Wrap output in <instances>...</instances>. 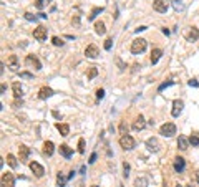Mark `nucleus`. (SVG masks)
Segmentation results:
<instances>
[{
	"label": "nucleus",
	"mask_w": 199,
	"mask_h": 187,
	"mask_svg": "<svg viewBox=\"0 0 199 187\" xmlns=\"http://www.w3.org/2000/svg\"><path fill=\"white\" fill-rule=\"evenodd\" d=\"M146 40L144 38H135L131 42V47H129V50H131V53L133 55H139V53H143V51L146 50Z\"/></svg>",
	"instance_id": "1"
},
{
	"label": "nucleus",
	"mask_w": 199,
	"mask_h": 187,
	"mask_svg": "<svg viewBox=\"0 0 199 187\" xmlns=\"http://www.w3.org/2000/svg\"><path fill=\"white\" fill-rule=\"evenodd\" d=\"M173 7H174V10H176V12H183L186 8V5H184L183 0H173Z\"/></svg>",
	"instance_id": "25"
},
{
	"label": "nucleus",
	"mask_w": 199,
	"mask_h": 187,
	"mask_svg": "<svg viewBox=\"0 0 199 187\" xmlns=\"http://www.w3.org/2000/svg\"><path fill=\"white\" fill-rule=\"evenodd\" d=\"M159 134H163L164 137H171L176 134V126L173 122H164L163 126L159 128Z\"/></svg>",
	"instance_id": "3"
},
{
	"label": "nucleus",
	"mask_w": 199,
	"mask_h": 187,
	"mask_svg": "<svg viewBox=\"0 0 199 187\" xmlns=\"http://www.w3.org/2000/svg\"><path fill=\"white\" fill-rule=\"evenodd\" d=\"M116 65H118V68H120L121 71H123V70L126 68V65H124L123 61H121V58H120V56H116Z\"/></svg>",
	"instance_id": "37"
},
{
	"label": "nucleus",
	"mask_w": 199,
	"mask_h": 187,
	"mask_svg": "<svg viewBox=\"0 0 199 187\" xmlns=\"http://www.w3.org/2000/svg\"><path fill=\"white\" fill-rule=\"evenodd\" d=\"M198 38H199V30L196 28V27H191L189 33L186 35V40H188V42H198Z\"/></svg>",
	"instance_id": "14"
},
{
	"label": "nucleus",
	"mask_w": 199,
	"mask_h": 187,
	"mask_svg": "<svg viewBox=\"0 0 199 187\" xmlns=\"http://www.w3.org/2000/svg\"><path fill=\"white\" fill-rule=\"evenodd\" d=\"M144 126H146V121H144V118L139 114L138 118H136V121L133 122V129H135V131H141V129H144Z\"/></svg>",
	"instance_id": "16"
},
{
	"label": "nucleus",
	"mask_w": 199,
	"mask_h": 187,
	"mask_svg": "<svg viewBox=\"0 0 199 187\" xmlns=\"http://www.w3.org/2000/svg\"><path fill=\"white\" fill-rule=\"evenodd\" d=\"M144 30H146V27H139V28H136V32L139 33V32H144Z\"/></svg>",
	"instance_id": "47"
},
{
	"label": "nucleus",
	"mask_w": 199,
	"mask_h": 187,
	"mask_svg": "<svg viewBox=\"0 0 199 187\" xmlns=\"http://www.w3.org/2000/svg\"><path fill=\"white\" fill-rule=\"evenodd\" d=\"M85 55H86V58H98V55H100V50H98V47L96 45H88L86 47V50H85Z\"/></svg>",
	"instance_id": "11"
},
{
	"label": "nucleus",
	"mask_w": 199,
	"mask_h": 187,
	"mask_svg": "<svg viewBox=\"0 0 199 187\" xmlns=\"http://www.w3.org/2000/svg\"><path fill=\"white\" fill-rule=\"evenodd\" d=\"M30 171L33 172V176L35 177H43V174H45V169H43V165L38 164V162H30Z\"/></svg>",
	"instance_id": "8"
},
{
	"label": "nucleus",
	"mask_w": 199,
	"mask_h": 187,
	"mask_svg": "<svg viewBox=\"0 0 199 187\" xmlns=\"http://www.w3.org/2000/svg\"><path fill=\"white\" fill-rule=\"evenodd\" d=\"M12 90H13V96L17 98V99H18V98H22V94H23V90H22V85H20L18 81H17V83H13Z\"/></svg>",
	"instance_id": "23"
},
{
	"label": "nucleus",
	"mask_w": 199,
	"mask_h": 187,
	"mask_svg": "<svg viewBox=\"0 0 199 187\" xmlns=\"http://www.w3.org/2000/svg\"><path fill=\"white\" fill-rule=\"evenodd\" d=\"M111 45H113V40L111 38L105 40V50H111Z\"/></svg>",
	"instance_id": "40"
},
{
	"label": "nucleus",
	"mask_w": 199,
	"mask_h": 187,
	"mask_svg": "<svg viewBox=\"0 0 199 187\" xmlns=\"http://www.w3.org/2000/svg\"><path fill=\"white\" fill-rule=\"evenodd\" d=\"M198 182H199V172H198Z\"/></svg>",
	"instance_id": "49"
},
{
	"label": "nucleus",
	"mask_w": 199,
	"mask_h": 187,
	"mask_svg": "<svg viewBox=\"0 0 199 187\" xmlns=\"http://www.w3.org/2000/svg\"><path fill=\"white\" fill-rule=\"evenodd\" d=\"M23 17H25V20H30V22H37V17H35V15H32L30 12L23 13Z\"/></svg>",
	"instance_id": "35"
},
{
	"label": "nucleus",
	"mask_w": 199,
	"mask_h": 187,
	"mask_svg": "<svg viewBox=\"0 0 199 187\" xmlns=\"http://www.w3.org/2000/svg\"><path fill=\"white\" fill-rule=\"evenodd\" d=\"M28 154H30V148L25 146V144H20L18 146V156H20V161H27L28 159Z\"/></svg>",
	"instance_id": "13"
},
{
	"label": "nucleus",
	"mask_w": 199,
	"mask_h": 187,
	"mask_svg": "<svg viewBox=\"0 0 199 187\" xmlns=\"http://www.w3.org/2000/svg\"><path fill=\"white\" fill-rule=\"evenodd\" d=\"M53 96V90L52 88H48V86H42L40 88V91H38V98L40 99H48V98H52Z\"/></svg>",
	"instance_id": "12"
},
{
	"label": "nucleus",
	"mask_w": 199,
	"mask_h": 187,
	"mask_svg": "<svg viewBox=\"0 0 199 187\" xmlns=\"http://www.w3.org/2000/svg\"><path fill=\"white\" fill-rule=\"evenodd\" d=\"M183 108H184V103H183L181 99H174V103H173V109H171V114H173L174 118H178V116L181 114Z\"/></svg>",
	"instance_id": "10"
},
{
	"label": "nucleus",
	"mask_w": 199,
	"mask_h": 187,
	"mask_svg": "<svg viewBox=\"0 0 199 187\" xmlns=\"http://www.w3.org/2000/svg\"><path fill=\"white\" fill-rule=\"evenodd\" d=\"M96 75H98V70H96V66H91V68H90V71H88V78L93 79Z\"/></svg>",
	"instance_id": "33"
},
{
	"label": "nucleus",
	"mask_w": 199,
	"mask_h": 187,
	"mask_svg": "<svg viewBox=\"0 0 199 187\" xmlns=\"http://www.w3.org/2000/svg\"><path fill=\"white\" fill-rule=\"evenodd\" d=\"M46 33H48V32H46V28L40 25V27H37V28L33 30V38H35L37 42H45V40H46Z\"/></svg>",
	"instance_id": "5"
},
{
	"label": "nucleus",
	"mask_w": 199,
	"mask_h": 187,
	"mask_svg": "<svg viewBox=\"0 0 199 187\" xmlns=\"http://www.w3.org/2000/svg\"><path fill=\"white\" fill-rule=\"evenodd\" d=\"M189 86H194V88H198V86H199V83L196 81V79H191V81H189Z\"/></svg>",
	"instance_id": "45"
},
{
	"label": "nucleus",
	"mask_w": 199,
	"mask_h": 187,
	"mask_svg": "<svg viewBox=\"0 0 199 187\" xmlns=\"http://www.w3.org/2000/svg\"><path fill=\"white\" fill-rule=\"evenodd\" d=\"M52 43H53L55 47H61V45H63V40L58 38V36H53V38H52Z\"/></svg>",
	"instance_id": "34"
},
{
	"label": "nucleus",
	"mask_w": 199,
	"mask_h": 187,
	"mask_svg": "<svg viewBox=\"0 0 199 187\" xmlns=\"http://www.w3.org/2000/svg\"><path fill=\"white\" fill-rule=\"evenodd\" d=\"M53 152H55V144L52 142V141H46V142L43 144V154L50 157V156L53 154Z\"/></svg>",
	"instance_id": "17"
},
{
	"label": "nucleus",
	"mask_w": 199,
	"mask_h": 187,
	"mask_svg": "<svg viewBox=\"0 0 199 187\" xmlns=\"http://www.w3.org/2000/svg\"><path fill=\"white\" fill-rule=\"evenodd\" d=\"M7 162L10 167H17V159H15L13 154H7Z\"/></svg>",
	"instance_id": "28"
},
{
	"label": "nucleus",
	"mask_w": 199,
	"mask_h": 187,
	"mask_svg": "<svg viewBox=\"0 0 199 187\" xmlns=\"http://www.w3.org/2000/svg\"><path fill=\"white\" fill-rule=\"evenodd\" d=\"M189 144H191V146H199V136L198 134H191V137H189Z\"/></svg>",
	"instance_id": "30"
},
{
	"label": "nucleus",
	"mask_w": 199,
	"mask_h": 187,
	"mask_svg": "<svg viewBox=\"0 0 199 187\" xmlns=\"http://www.w3.org/2000/svg\"><path fill=\"white\" fill-rule=\"evenodd\" d=\"M96 98H98V99H103L105 98V90L103 88H100V90L96 91Z\"/></svg>",
	"instance_id": "41"
},
{
	"label": "nucleus",
	"mask_w": 199,
	"mask_h": 187,
	"mask_svg": "<svg viewBox=\"0 0 199 187\" xmlns=\"http://www.w3.org/2000/svg\"><path fill=\"white\" fill-rule=\"evenodd\" d=\"M0 180H2V187H15V177L12 172H4Z\"/></svg>",
	"instance_id": "4"
},
{
	"label": "nucleus",
	"mask_w": 199,
	"mask_h": 187,
	"mask_svg": "<svg viewBox=\"0 0 199 187\" xmlns=\"http://www.w3.org/2000/svg\"><path fill=\"white\" fill-rule=\"evenodd\" d=\"M168 7H169L168 0H154V2H153V8L156 12H159V13H166Z\"/></svg>",
	"instance_id": "6"
},
{
	"label": "nucleus",
	"mask_w": 199,
	"mask_h": 187,
	"mask_svg": "<svg viewBox=\"0 0 199 187\" xmlns=\"http://www.w3.org/2000/svg\"><path fill=\"white\" fill-rule=\"evenodd\" d=\"M20 78H25V79H32V78H33V75H32V73H28V71H22V73H20Z\"/></svg>",
	"instance_id": "38"
},
{
	"label": "nucleus",
	"mask_w": 199,
	"mask_h": 187,
	"mask_svg": "<svg viewBox=\"0 0 199 187\" xmlns=\"http://www.w3.org/2000/svg\"><path fill=\"white\" fill-rule=\"evenodd\" d=\"M95 32H96V35H105V32H106L105 23L103 22H96L95 23Z\"/></svg>",
	"instance_id": "24"
},
{
	"label": "nucleus",
	"mask_w": 199,
	"mask_h": 187,
	"mask_svg": "<svg viewBox=\"0 0 199 187\" xmlns=\"http://www.w3.org/2000/svg\"><path fill=\"white\" fill-rule=\"evenodd\" d=\"M67 180H68V177H63V174H58V177H57L58 187H63L65 184H67Z\"/></svg>",
	"instance_id": "29"
},
{
	"label": "nucleus",
	"mask_w": 199,
	"mask_h": 187,
	"mask_svg": "<svg viewBox=\"0 0 199 187\" xmlns=\"http://www.w3.org/2000/svg\"><path fill=\"white\" fill-rule=\"evenodd\" d=\"M163 56V50H161V48H154L153 51H151V63H158V61H159V58Z\"/></svg>",
	"instance_id": "19"
},
{
	"label": "nucleus",
	"mask_w": 199,
	"mask_h": 187,
	"mask_svg": "<svg viewBox=\"0 0 199 187\" xmlns=\"http://www.w3.org/2000/svg\"><path fill=\"white\" fill-rule=\"evenodd\" d=\"M7 65L10 66L12 71H17L18 65H17V56H15V55H10V56L7 58Z\"/></svg>",
	"instance_id": "21"
},
{
	"label": "nucleus",
	"mask_w": 199,
	"mask_h": 187,
	"mask_svg": "<svg viewBox=\"0 0 199 187\" xmlns=\"http://www.w3.org/2000/svg\"><path fill=\"white\" fill-rule=\"evenodd\" d=\"M78 152H85V139H80L78 141Z\"/></svg>",
	"instance_id": "36"
},
{
	"label": "nucleus",
	"mask_w": 199,
	"mask_h": 187,
	"mask_svg": "<svg viewBox=\"0 0 199 187\" xmlns=\"http://www.w3.org/2000/svg\"><path fill=\"white\" fill-rule=\"evenodd\" d=\"M135 186L136 187H148V179L146 177H138L135 180Z\"/></svg>",
	"instance_id": "26"
},
{
	"label": "nucleus",
	"mask_w": 199,
	"mask_h": 187,
	"mask_svg": "<svg viewBox=\"0 0 199 187\" xmlns=\"http://www.w3.org/2000/svg\"><path fill=\"white\" fill-rule=\"evenodd\" d=\"M48 2H50V0H37V2H35V7L38 8V10H42V8L45 7Z\"/></svg>",
	"instance_id": "32"
},
{
	"label": "nucleus",
	"mask_w": 199,
	"mask_h": 187,
	"mask_svg": "<svg viewBox=\"0 0 199 187\" xmlns=\"http://www.w3.org/2000/svg\"><path fill=\"white\" fill-rule=\"evenodd\" d=\"M80 172H82V174H85V172H86V167H85V165H82V169H80Z\"/></svg>",
	"instance_id": "48"
},
{
	"label": "nucleus",
	"mask_w": 199,
	"mask_h": 187,
	"mask_svg": "<svg viewBox=\"0 0 199 187\" xmlns=\"http://www.w3.org/2000/svg\"><path fill=\"white\" fill-rule=\"evenodd\" d=\"M57 129L60 131L61 136H68V133H70V126L65 122H57Z\"/></svg>",
	"instance_id": "22"
},
{
	"label": "nucleus",
	"mask_w": 199,
	"mask_h": 187,
	"mask_svg": "<svg viewBox=\"0 0 199 187\" xmlns=\"http://www.w3.org/2000/svg\"><path fill=\"white\" fill-rule=\"evenodd\" d=\"M96 157H98V156H96V152H93V154L91 156H90V164H95V162H96Z\"/></svg>",
	"instance_id": "43"
},
{
	"label": "nucleus",
	"mask_w": 199,
	"mask_h": 187,
	"mask_svg": "<svg viewBox=\"0 0 199 187\" xmlns=\"http://www.w3.org/2000/svg\"><path fill=\"white\" fill-rule=\"evenodd\" d=\"M91 187H98V186H91Z\"/></svg>",
	"instance_id": "51"
},
{
	"label": "nucleus",
	"mask_w": 199,
	"mask_h": 187,
	"mask_svg": "<svg viewBox=\"0 0 199 187\" xmlns=\"http://www.w3.org/2000/svg\"><path fill=\"white\" fill-rule=\"evenodd\" d=\"M60 154L63 156L65 159H70L71 156H73V149L68 148L67 144H61V146H60Z\"/></svg>",
	"instance_id": "18"
},
{
	"label": "nucleus",
	"mask_w": 199,
	"mask_h": 187,
	"mask_svg": "<svg viewBox=\"0 0 199 187\" xmlns=\"http://www.w3.org/2000/svg\"><path fill=\"white\" fill-rule=\"evenodd\" d=\"M120 146L124 149V151H131V149L136 146V141L133 139L129 134H124V136L120 137Z\"/></svg>",
	"instance_id": "2"
},
{
	"label": "nucleus",
	"mask_w": 199,
	"mask_h": 187,
	"mask_svg": "<svg viewBox=\"0 0 199 187\" xmlns=\"http://www.w3.org/2000/svg\"><path fill=\"white\" fill-rule=\"evenodd\" d=\"M101 12H103V7H95V8L91 10V13L88 15V18H90V20H95V18H96V15H98V13H101Z\"/></svg>",
	"instance_id": "27"
},
{
	"label": "nucleus",
	"mask_w": 199,
	"mask_h": 187,
	"mask_svg": "<svg viewBox=\"0 0 199 187\" xmlns=\"http://www.w3.org/2000/svg\"><path fill=\"white\" fill-rule=\"evenodd\" d=\"M123 171H124L123 176L128 177V176H129V164H128V162H124V164H123Z\"/></svg>",
	"instance_id": "39"
},
{
	"label": "nucleus",
	"mask_w": 199,
	"mask_h": 187,
	"mask_svg": "<svg viewBox=\"0 0 199 187\" xmlns=\"http://www.w3.org/2000/svg\"><path fill=\"white\" fill-rule=\"evenodd\" d=\"M25 63H27L28 66H32V68H35V70H42V63H40V60L35 56V55H27Z\"/></svg>",
	"instance_id": "7"
},
{
	"label": "nucleus",
	"mask_w": 199,
	"mask_h": 187,
	"mask_svg": "<svg viewBox=\"0 0 199 187\" xmlns=\"http://www.w3.org/2000/svg\"><path fill=\"white\" fill-rule=\"evenodd\" d=\"M188 146H189V139H186L184 136H179L178 137V148L181 151H188Z\"/></svg>",
	"instance_id": "20"
},
{
	"label": "nucleus",
	"mask_w": 199,
	"mask_h": 187,
	"mask_svg": "<svg viewBox=\"0 0 199 187\" xmlns=\"http://www.w3.org/2000/svg\"><path fill=\"white\" fill-rule=\"evenodd\" d=\"M146 148L151 152H158L159 151V141L156 137H149V139H146Z\"/></svg>",
	"instance_id": "9"
},
{
	"label": "nucleus",
	"mask_w": 199,
	"mask_h": 187,
	"mask_svg": "<svg viewBox=\"0 0 199 187\" xmlns=\"http://www.w3.org/2000/svg\"><path fill=\"white\" fill-rule=\"evenodd\" d=\"M174 171H176V172H183V171H184V167H186V161L183 157H176L174 159Z\"/></svg>",
	"instance_id": "15"
},
{
	"label": "nucleus",
	"mask_w": 199,
	"mask_h": 187,
	"mask_svg": "<svg viewBox=\"0 0 199 187\" xmlns=\"http://www.w3.org/2000/svg\"><path fill=\"white\" fill-rule=\"evenodd\" d=\"M53 116H55V118H57V119H61V114H60V113H58V111H53Z\"/></svg>",
	"instance_id": "46"
},
{
	"label": "nucleus",
	"mask_w": 199,
	"mask_h": 187,
	"mask_svg": "<svg viewBox=\"0 0 199 187\" xmlns=\"http://www.w3.org/2000/svg\"><path fill=\"white\" fill-rule=\"evenodd\" d=\"M71 22H73L75 25H78V23H80V15H75V17L71 18Z\"/></svg>",
	"instance_id": "44"
},
{
	"label": "nucleus",
	"mask_w": 199,
	"mask_h": 187,
	"mask_svg": "<svg viewBox=\"0 0 199 187\" xmlns=\"http://www.w3.org/2000/svg\"><path fill=\"white\" fill-rule=\"evenodd\" d=\"M120 133H121V136L128 134V124H126L124 121H121V124H120Z\"/></svg>",
	"instance_id": "31"
},
{
	"label": "nucleus",
	"mask_w": 199,
	"mask_h": 187,
	"mask_svg": "<svg viewBox=\"0 0 199 187\" xmlns=\"http://www.w3.org/2000/svg\"><path fill=\"white\" fill-rule=\"evenodd\" d=\"M171 85H174V81H166V83H163V85H161V86H159V91H163L164 88L171 86Z\"/></svg>",
	"instance_id": "42"
},
{
	"label": "nucleus",
	"mask_w": 199,
	"mask_h": 187,
	"mask_svg": "<svg viewBox=\"0 0 199 187\" xmlns=\"http://www.w3.org/2000/svg\"><path fill=\"white\" fill-rule=\"evenodd\" d=\"M186 187H192V186H186Z\"/></svg>",
	"instance_id": "50"
}]
</instances>
